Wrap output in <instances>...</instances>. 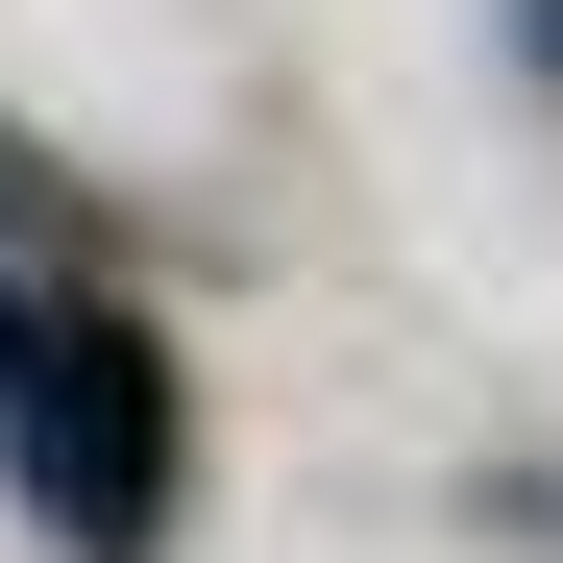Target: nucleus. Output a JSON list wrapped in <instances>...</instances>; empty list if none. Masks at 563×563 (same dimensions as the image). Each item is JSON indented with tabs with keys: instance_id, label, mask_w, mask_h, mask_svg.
Masks as SVG:
<instances>
[{
	"instance_id": "obj_1",
	"label": "nucleus",
	"mask_w": 563,
	"mask_h": 563,
	"mask_svg": "<svg viewBox=\"0 0 563 563\" xmlns=\"http://www.w3.org/2000/svg\"><path fill=\"white\" fill-rule=\"evenodd\" d=\"M0 490H25L74 563H147L172 490H197V417H172V343L74 269H0Z\"/></svg>"
},
{
	"instance_id": "obj_2",
	"label": "nucleus",
	"mask_w": 563,
	"mask_h": 563,
	"mask_svg": "<svg viewBox=\"0 0 563 563\" xmlns=\"http://www.w3.org/2000/svg\"><path fill=\"white\" fill-rule=\"evenodd\" d=\"M515 49H539V74H563V0H515Z\"/></svg>"
}]
</instances>
